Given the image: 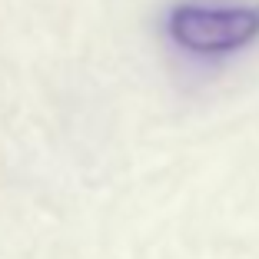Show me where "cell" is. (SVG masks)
Instances as JSON below:
<instances>
[{
    "instance_id": "cell-1",
    "label": "cell",
    "mask_w": 259,
    "mask_h": 259,
    "mask_svg": "<svg viewBox=\"0 0 259 259\" xmlns=\"http://www.w3.org/2000/svg\"><path fill=\"white\" fill-rule=\"evenodd\" d=\"M166 33L186 54L213 57L233 54L259 37L256 7H206V4H176L166 17Z\"/></svg>"
}]
</instances>
